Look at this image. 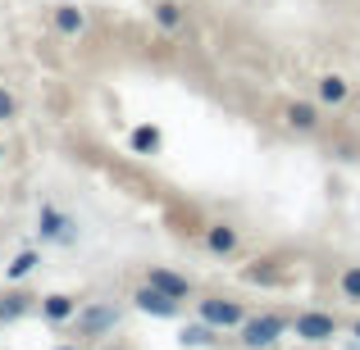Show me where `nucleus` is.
Wrapping results in <instances>:
<instances>
[{"label":"nucleus","mask_w":360,"mask_h":350,"mask_svg":"<svg viewBox=\"0 0 360 350\" xmlns=\"http://www.w3.org/2000/svg\"><path fill=\"white\" fill-rule=\"evenodd\" d=\"M283 318H274V314H264V318H246L242 323V342L251 346V350H264V346H274L283 337Z\"/></svg>","instance_id":"obj_1"},{"label":"nucleus","mask_w":360,"mask_h":350,"mask_svg":"<svg viewBox=\"0 0 360 350\" xmlns=\"http://www.w3.org/2000/svg\"><path fill=\"white\" fill-rule=\"evenodd\" d=\"M201 318L214 328H233V323H242V309L233 300H201Z\"/></svg>","instance_id":"obj_2"},{"label":"nucleus","mask_w":360,"mask_h":350,"mask_svg":"<svg viewBox=\"0 0 360 350\" xmlns=\"http://www.w3.org/2000/svg\"><path fill=\"white\" fill-rule=\"evenodd\" d=\"M333 318L328 314H301L297 318V337H306V342H328V337H333Z\"/></svg>","instance_id":"obj_3"},{"label":"nucleus","mask_w":360,"mask_h":350,"mask_svg":"<svg viewBox=\"0 0 360 350\" xmlns=\"http://www.w3.org/2000/svg\"><path fill=\"white\" fill-rule=\"evenodd\" d=\"M137 309H146V314H174V309H178V300L174 296H165V291H160V287H141L137 291Z\"/></svg>","instance_id":"obj_4"},{"label":"nucleus","mask_w":360,"mask_h":350,"mask_svg":"<svg viewBox=\"0 0 360 350\" xmlns=\"http://www.w3.org/2000/svg\"><path fill=\"white\" fill-rule=\"evenodd\" d=\"M115 318H119L115 305H96V309H87V314H78V328L82 332H105V328H115Z\"/></svg>","instance_id":"obj_5"},{"label":"nucleus","mask_w":360,"mask_h":350,"mask_svg":"<svg viewBox=\"0 0 360 350\" xmlns=\"http://www.w3.org/2000/svg\"><path fill=\"white\" fill-rule=\"evenodd\" d=\"M150 287H160L165 296H174V300L187 296V278H178V273H169V269H150Z\"/></svg>","instance_id":"obj_6"},{"label":"nucleus","mask_w":360,"mask_h":350,"mask_svg":"<svg viewBox=\"0 0 360 350\" xmlns=\"http://www.w3.org/2000/svg\"><path fill=\"white\" fill-rule=\"evenodd\" d=\"M288 123H292L297 132H315L319 114H315V105H288Z\"/></svg>","instance_id":"obj_7"},{"label":"nucleus","mask_w":360,"mask_h":350,"mask_svg":"<svg viewBox=\"0 0 360 350\" xmlns=\"http://www.w3.org/2000/svg\"><path fill=\"white\" fill-rule=\"evenodd\" d=\"M319 96H324L328 105H338V100H347V78H338V73H328V78L319 82Z\"/></svg>","instance_id":"obj_8"},{"label":"nucleus","mask_w":360,"mask_h":350,"mask_svg":"<svg viewBox=\"0 0 360 350\" xmlns=\"http://www.w3.org/2000/svg\"><path fill=\"white\" fill-rule=\"evenodd\" d=\"M205 241H210V250H233V245H238V232H233L229 223H219V228H210Z\"/></svg>","instance_id":"obj_9"},{"label":"nucleus","mask_w":360,"mask_h":350,"mask_svg":"<svg viewBox=\"0 0 360 350\" xmlns=\"http://www.w3.org/2000/svg\"><path fill=\"white\" fill-rule=\"evenodd\" d=\"M64 228H69V223H64L55 210H41V232H46V236H60V241H69V232H64Z\"/></svg>","instance_id":"obj_10"},{"label":"nucleus","mask_w":360,"mask_h":350,"mask_svg":"<svg viewBox=\"0 0 360 350\" xmlns=\"http://www.w3.org/2000/svg\"><path fill=\"white\" fill-rule=\"evenodd\" d=\"M132 146H137V150H155L160 146V132L155 128H137V132H132Z\"/></svg>","instance_id":"obj_11"},{"label":"nucleus","mask_w":360,"mask_h":350,"mask_svg":"<svg viewBox=\"0 0 360 350\" xmlns=\"http://www.w3.org/2000/svg\"><path fill=\"white\" fill-rule=\"evenodd\" d=\"M46 314H51V318H69L73 314V300L69 296H51V300H46Z\"/></svg>","instance_id":"obj_12"},{"label":"nucleus","mask_w":360,"mask_h":350,"mask_svg":"<svg viewBox=\"0 0 360 350\" xmlns=\"http://www.w3.org/2000/svg\"><path fill=\"white\" fill-rule=\"evenodd\" d=\"M55 23H60V32H78V27H82V14H78V9H60V14H55Z\"/></svg>","instance_id":"obj_13"},{"label":"nucleus","mask_w":360,"mask_h":350,"mask_svg":"<svg viewBox=\"0 0 360 350\" xmlns=\"http://www.w3.org/2000/svg\"><path fill=\"white\" fill-rule=\"evenodd\" d=\"M23 309H27V300H23V296L0 300V323H5V318H14V314H23Z\"/></svg>","instance_id":"obj_14"},{"label":"nucleus","mask_w":360,"mask_h":350,"mask_svg":"<svg viewBox=\"0 0 360 350\" xmlns=\"http://www.w3.org/2000/svg\"><path fill=\"white\" fill-rule=\"evenodd\" d=\"M32 264H37V255L27 250V255H18L14 264H9V278H23V273H32Z\"/></svg>","instance_id":"obj_15"},{"label":"nucleus","mask_w":360,"mask_h":350,"mask_svg":"<svg viewBox=\"0 0 360 350\" xmlns=\"http://www.w3.org/2000/svg\"><path fill=\"white\" fill-rule=\"evenodd\" d=\"M183 342H187V346H210L214 337H210V328H187V332H183Z\"/></svg>","instance_id":"obj_16"},{"label":"nucleus","mask_w":360,"mask_h":350,"mask_svg":"<svg viewBox=\"0 0 360 350\" xmlns=\"http://www.w3.org/2000/svg\"><path fill=\"white\" fill-rule=\"evenodd\" d=\"M342 291H347L352 300H360V269H347V273H342Z\"/></svg>","instance_id":"obj_17"},{"label":"nucleus","mask_w":360,"mask_h":350,"mask_svg":"<svg viewBox=\"0 0 360 350\" xmlns=\"http://www.w3.org/2000/svg\"><path fill=\"white\" fill-rule=\"evenodd\" d=\"M155 18H160L165 27H178V18H183V14H178V5H169V0H165V5L155 9Z\"/></svg>","instance_id":"obj_18"},{"label":"nucleus","mask_w":360,"mask_h":350,"mask_svg":"<svg viewBox=\"0 0 360 350\" xmlns=\"http://www.w3.org/2000/svg\"><path fill=\"white\" fill-rule=\"evenodd\" d=\"M14 114V96H9V91H0V119H9Z\"/></svg>","instance_id":"obj_19"},{"label":"nucleus","mask_w":360,"mask_h":350,"mask_svg":"<svg viewBox=\"0 0 360 350\" xmlns=\"http://www.w3.org/2000/svg\"><path fill=\"white\" fill-rule=\"evenodd\" d=\"M352 332H356V337H360V323H356V328H352Z\"/></svg>","instance_id":"obj_20"},{"label":"nucleus","mask_w":360,"mask_h":350,"mask_svg":"<svg viewBox=\"0 0 360 350\" xmlns=\"http://www.w3.org/2000/svg\"><path fill=\"white\" fill-rule=\"evenodd\" d=\"M60 350H69V346H60Z\"/></svg>","instance_id":"obj_21"}]
</instances>
